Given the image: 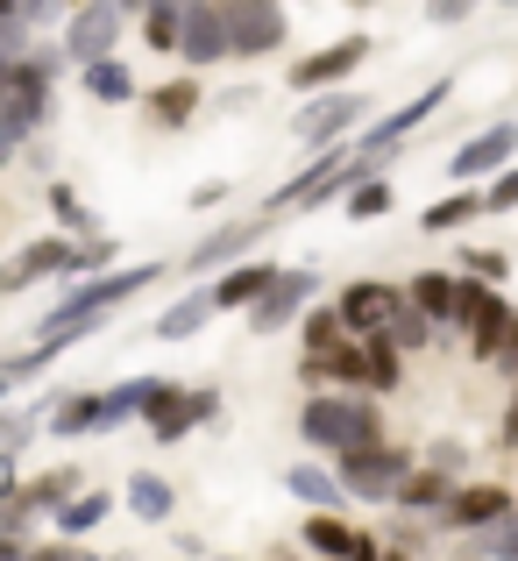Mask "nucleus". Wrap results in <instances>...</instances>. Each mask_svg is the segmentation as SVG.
Listing matches in <instances>:
<instances>
[{"mask_svg":"<svg viewBox=\"0 0 518 561\" xmlns=\"http://www.w3.org/2000/svg\"><path fill=\"white\" fill-rule=\"evenodd\" d=\"M299 440L306 448H327V455L377 448L383 440V412H377V398H362V391H313L299 405Z\"/></svg>","mask_w":518,"mask_h":561,"instance_id":"obj_1","label":"nucleus"},{"mask_svg":"<svg viewBox=\"0 0 518 561\" xmlns=\"http://www.w3.org/2000/svg\"><path fill=\"white\" fill-rule=\"evenodd\" d=\"M327 383H334V391H362V398L398 391V383H405V356H398L383 334H369V342H342L327 356Z\"/></svg>","mask_w":518,"mask_h":561,"instance_id":"obj_2","label":"nucleus"},{"mask_svg":"<svg viewBox=\"0 0 518 561\" xmlns=\"http://www.w3.org/2000/svg\"><path fill=\"white\" fill-rule=\"evenodd\" d=\"M334 477H342V491L362 497V505H391L398 483L412 477V455L391 448V440H377V448H348V455H334Z\"/></svg>","mask_w":518,"mask_h":561,"instance_id":"obj_3","label":"nucleus"},{"mask_svg":"<svg viewBox=\"0 0 518 561\" xmlns=\"http://www.w3.org/2000/svg\"><path fill=\"white\" fill-rule=\"evenodd\" d=\"M214 412H220V391H206V383H199V391H185V383L164 377V383H157V398L142 405V426H150V440H164V448H171V440L199 434Z\"/></svg>","mask_w":518,"mask_h":561,"instance_id":"obj_4","label":"nucleus"},{"mask_svg":"<svg viewBox=\"0 0 518 561\" xmlns=\"http://www.w3.org/2000/svg\"><path fill=\"white\" fill-rule=\"evenodd\" d=\"M214 8H220V28H228V57H270L291 36L277 0H214Z\"/></svg>","mask_w":518,"mask_h":561,"instance_id":"obj_5","label":"nucleus"},{"mask_svg":"<svg viewBox=\"0 0 518 561\" xmlns=\"http://www.w3.org/2000/svg\"><path fill=\"white\" fill-rule=\"evenodd\" d=\"M334 313H342V334H348V342H369V334H383L398 313H405V285H383V277H355V285H342Z\"/></svg>","mask_w":518,"mask_h":561,"instance_id":"obj_6","label":"nucleus"},{"mask_svg":"<svg viewBox=\"0 0 518 561\" xmlns=\"http://www.w3.org/2000/svg\"><path fill=\"white\" fill-rule=\"evenodd\" d=\"M36 277H85V249L65 242V234H43V242H22L0 263V291H28Z\"/></svg>","mask_w":518,"mask_h":561,"instance_id":"obj_7","label":"nucleus"},{"mask_svg":"<svg viewBox=\"0 0 518 561\" xmlns=\"http://www.w3.org/2000/svg\"><path fill=\"white\" fill-rule=\"evenodd\" d=\"M122 8H128V0H85V8L71 14V36H65L71 65H107L114 36H122Z\"/></svg>","mask_w":518,"mask_h":561,"instance_id":"obj_8","label":"nucleus"},{"mask_svg":"<svg viewBox=\"0 0 518 561\" xmlns=\"http://www.w3.org/2000/svg\"><path fill=\"white\" fill-rule=\"evenodd\" d=\"M511 157H518V122H491L483 136H469L462 150L448 157V179H505L511 171Z\"/></svg>","mask_w":518,"mask_h":561,"instance_id":"obj_9","label":"nucleus"},{"mask_svg":"<svg viewBox=\"0 0 518 561\" xmlns=\"http://www.w3.org/2000/svg\"><path fill=\"white\" fill-rule=\"evenodd\" d=\"M448 93H454V79H434V85H426V93H412L405 107H391V114H383V122H369V136L355 142V150H362V157H383V150H391V142H405V136H412V128H419V122H434V114L448 107Z\"/></svg>","mask_w":518,"mask_h":561,"instance_id":"obj_10","label":"nucleus"},{"mask_svg":"<svg viewBox=\"0 0 518 561\" xmlns=\"http://www.w3.org/2000/svg\"><path fill=\"white\" fill-rule=\"evenodd\" d=\"M505 512H511V491H505V483H462V491H454L448 497V505H440V534H483V526H497V519H505Z\"/></svg>","mask_w":518,"mask_h":561,"instance_id":"obj_11","label":"nucleus"},{"mask_svg":"<svg viewBox=\"0 0 518 561\" xmlns=\"http://www.w3.org/2000/svg\"><path fill=\"white\" fill-rule=\"evenodd\" d=\"M313 291H320L313 271H277V285L263 291L256 306H249V328H256V334H277V328H291V320H306Z\"/></svg>","mask_w":518,"mask_h":561,"instance_id":"obj_12","label":"nucleus"},{"mask_svg":"<svg viewBox=\"0 0 518 561\" xmlns=\"http://www.w3.org/2000/svg\"><path fill=\"white\" fill-rule=\"evenodd\" d=\"M369 114V100L362 93H334V100H313V107L299 114V136L313 142V150H342V136L355 122Z\"/></svg>","mask_w":518,"mask_h":561,"instance_id":"obj_13","label":"nucleus"},{"mask_svg":"<svg viewBox=\"0 0 518 561\" xmlns=\"http://www.w3.org/2000/svg\"><path fill=\"white\" fill-rule=\"evenodd\" d=\"M362 57H369V36H342V43H327V50L299 57V65H291V93H320V85L348 79Z\"/></svg>","mask_w":518,"mask_h":561,"instance_id":"obj_14","label":"nucleus"},{"mask_svg":"<svg viewBox=\"0 0 518 561\" xmlns=\"http://www.w3.org/2000/svg\"><path fill=\"white\" fill-rule=\"evenodd\" d=\"M263 228H270V214H249V220H228V228H214V234H206V242L185 256V271H220V263L249 256V249L263 242Z\"/></svg>","mask_w":518,"mask_h":561,"instance_id":"obj_15","label":"nucleus"},{"mask_svg":"<svg viewBox=\"0 0 518 561\" xmlns=\"http://www.w3.org/2000/svg\"><path fill=\"white\" fill-rule=\"evenodd\" d=\"M270 285H277V263H234V271H220L206 291H214V313H249Z\"/></svg>","mask_w":518,"mask_h":561,"instance_id":"obj_16","label":"nucleus"},{"mask_svg":"<svg viewBox=\"0 0 518 561\" xmlns=\"http://www.w3.org/2000/svg\"><path fill=\"white\" fill-rule=\"evenodd\" d=\"M177 57H185L192 71H206V65H220V57H228V28H220V8H214V0H199V8L185 14V43H177Z\"/></svg>","mask_w":518,"mask_h":561,"instance_id":"obj_17","label":"nucleus"},{"mask_svg":"<svg viewBox=\"0 0 518 561\" xmlns=\"http://www.w3.org/2000/svg\"><path fill=\"white\" fill-rule=\"evenodd\" d=\"M405 306L412 313H426L434 328H454V306H462V277H448V271H419L405 285Z\"/></svg>","mask_w":518,"mask_h":561,"instance_id":"obj_18","label":"nucleus"},{"mask_svg":"<svg viewBox=\"0 0 518 561\" xmlns=\"http://www.w3.org/2000/svg\"><path fill=\"white\" fill-rule=\"evenodd\" d=\"M285 491L299 497L306 512H342V505H348L342 477H334L327 462H291V469H285Z\"/></svg>","mask_w":518,"mask_h":561,"instance_id":"obj_19","label":"nucleus"},{"mask_svg":"<svg viewBox=\"0 0 518 561\" xmlns=\"http://www.w3.org/2000/svg\"><path fill=\"white\" fill-rule=\"evenodd\" d=\"M454 491H462V483H454L448 469H412V477L398 483L391 505H398V512H426V519H440V505H448Z\"/></svg>","mask_w":518,"mask_h":561,"instance_id":"obj_20","label":"nucleus"},{"mask_svg":"<svg viewBox=\"0 0 518 561\" xmlns=\"http://www.w3.org/2000/svg\"><path fill=\"white\" fill-rule=\"evenodd\" d=\"M157 383H164V377H128V383H114V391H100V434L142 420V405L157 398Z\"/></svg>","mask_w":518,"mask_h":561,"instance_id":"obj_21","label":"nucleus"},{"mask_svg":"<svg viewBox=\"0 0 518 561\" xmlns=\"http://www.w3.org/2000/svg\"><path fill=\"white\" fill-rule=\"evenodd\" d=\"M299 548H313L320 561H348V548H355V526L342 519V512H313V519L299 526Z\"/></svg>","mask_w":518,"mask_h":561,"instance_id":"obj_22","label":"nucleus"},{"mask_svg":"<svg viewBox=\"0 0 518 561\" xmlns=\"http://www.w3.org/2000/svg\"><path fill=\"white\" fill-rule=\"evenodd\" d=\"M206 313H214V291H185L177 306L157 313V342H192V334L206 328Z\"/></svg>","mask_w":518,"mask_h":561,"instance_id":"obj_23","label":"nucleus"},{"mask_svg":"<svg viewBox=\"0 0 518 561\" xmlns=\"http://www.w3.org/2000/svg\"><path fill=\"white\" fill-rule=\"evenodd\" d=\"M50 434L57 440H79V434H100V391H71L50 405Z\"/></svg>","mask_w":518,"mask_h":561,"instance_id":"obj_24","label":"nucleus"},{"mask_svg":"<svg viewBox=\"0 0 518 561\" xmlns=\"http://www.w3.org/2000/svg\"><path fill=\"white\" fill-rule=\"evenodd\" d=\"M128 512H136V519H150V526H164L171 512H177V491L157 477V469H142V477H128Z\"/></svg>","mask_w":518,"mask_h":561,"instance_id":"obj_25","label":"nucleus"},{"mask_svg":"<svg viewBox=\"0 0 518 561\" xmlns=\"http://www.w3.org/2000/svg\"><path fill=\"white\" fill-rule=\"evenodd\" d=\"M71 491H79V469H50V477L22 483V491H14V497H22L28 512H50V519H57V512L71 505Z\"/></svg>","mask_w":518,"mask_h":561,"instance_id":"obj_26","label":"nucleus"},{"mask_svg":"<svg viewBox=\"0 0 518 561\" xmlns=\"http://www.w3.org/2000/svg\"><path fill=\"white\" fill-rule=\"evenodd\" d=\"M107 512H114V497H107V491H85V497H71V505L57 512V540H85L100 519H107Z\"/></svg>","mask_w":518,"mask_h":561,"instance_id":"obj_27","label":"nucleus"},{"mask_svg":"<svg viewBox=\"0 0 518 561\" xmlns=\"http://www.w3.org/2000/svg\"><path fill=\"white\" fill-rule=\"evenodd\" d=\"M476 214H483V192H448L440 206H426V214H419V228L426 234H454V228H469Z\"/></svg>","mask_w":518,"mask_h":561,"instance_id":"obj_28","label":"nucleus"},{"mask_svg":"<svg viewBox=\"0 0 518 561\" xmlns=\"http://www.w3.org/2000/svg\"><path fill=\"white\" fill-rule=\"evenodd\" d=\"M469 554H476V561H518V505H511L497 526L469 534Z\"/></svg>","mask_w":518,"mask_h":561,"instance_id":"obj_29","label":"nucleus"},{"mask_svg":"<svg viewBox=\"0 0 518 561\" xmlns=\"http://www.w3.org/2000/svg\"><path fill=\"white\" fill-rule=\"evenodd\" d=\"M85 93L107 100V107H122V100H136V79H128L122 57H107V65H85Z\"/></svg>","mask_w":518,"mask_h":561,"instance_id":"obj_30","label":"nucleus"},{"mask_svg":"<svg viewBox=\"0 0 518 561\" xmlns=\"http://www.w3.org/2000/svg\"><path fill=\"white\" fill-rule=\"evenodd\" d=\"M192 114H199V79H171V85H157V122H164V128H185Z\"/></svg>","mask_w":518,"mask_h":561,"instance_id":"obj_31","label":"nucleus"},{"mask_svg":"<svg viewBox=\"0 0 518 561\" xmlns=\"http://www.w3.org/2000/svg\"><path fill=\"white\" fill-rule=\"evenodd\" d=\"M348 334H342V313L334 306H306V356H334Z\"/></svg>","mask_w":518,"mask_h":561,"instance_id":"obj_32","label":"nucleus"},{"mask_svg":"<svg viewBox=\"0 0 518 561\" xmlns=\"http://www.w3.org/2000/svg\"><path fill=\"white\" fill-rule=\"evenodd\" d=\"M142 43H150V50H177V43H185V14L164 8V0H150V14H142Z\"/></svg>","mask_w":518,"mask_h":561,"instance_id":"obj_33","label":"nucleus"},{"mask_svg":"<svg viewBox=\"0 0 518 561\" xmlns=\"http://www.w3.org/2000/svg\"><path fill=\"white\" fill-rule=\"evenodd\" d=\"M434 334H440L434 320H426V313H412V306H405V313H398L391 328H383V342H391L398 356H405V348H426V342H434Z\"/></svg>","mask_w":518,"mask_h":561,"instance_id":"obj_34","label":"nucleus"},{"mask_svg":"<svg viewBox=\"0 0 518 561\" xmlns=\"http://www.w3.org/2000/svg\"><path fill=\"white\" fill-rule=\"evenodd\" d=\"M377 214H391V185H383V179L355 185L348 192V220H377Z\"/></svg>","mask_w":518,"mask_h":561,"instance_id":"obj_35","label":"nucleus"},{"mask_svg":"<svg viewBox=\"0 0 518 561\" xmlns=\"http://www.w3.org/2000/svg\"><path fill=\"white\" fill-rule=\"evenodd\" d=\"M469 277H476V285H505V277H511V256H505V249H469Z\"/></svg>","mask_w":518,"mask_h":561,"instance_id":"obj_36","label":"nucleus"},{"mask_svg":"<svg viewBox=\"0 0 518 561\" xmlns=\"http://www.w3.org/2000/svg\"><path fill=\"white\" fill-rule=\"evenodd\" d=\"M50 214L65 220L71 234H85V228H93V214H85V206H79V192H71V185H50Z\"/></svg>","mask_w":518,"mask_h":561,"instance_id":"obj_37","label":"nucleus"},{"mask_svg":"<svg viewBox=\"0 0 518 561\" xmlns=\"http://www.w3.org/2000/svg\"><path fill=\"white\" fill-rule=\"evenodd\" d=\"M36 420H50V412H0V455H14L28 434H36Z\"/></svg>","mask_w":518,"mask_h":561,"instance_id":"obj_38","label":"nucleus"},{"mask_svg":"<svg viewBox=\"0 0 518 561\" xmlns=\"http://www.w3.org/2000/svg\"><path fill=\"white\" fill-rule=\"evenodd\" d=\"M511 206H518V164L505 179H491V192H483V214H511Z\"/></svg>","mask_w":518,"mask_h":561,"instance_id":"obj_39","label":"nucleus"},{"mask_svg":"<svg viewBox=\"0 0 518 561\" xmlns=\"http://www.w3.org/2000/svg\"><path fill=\"white\" fill-rule=\"evenodd\" d=\"M462 462H469V455H462V440H434V448H426V469H448V477H454Z\"/></svg>","mask_w":518,"mask_h":561,"instance_id":"obj_40","label":"nucleus"},{"mask_svg":"<svg viewBox=\"0 0 518 561\" xmlns=\"http://www.w3.org/2000/svg\"><path fill=\"white\" fill-rule=\"evenodd\" d=\"M28 561H93L79 540H50V548H28Z\"/></svg>","mask_w":518,"mask_h":561,"instance_id":"obj_41","label":"nucleus"},{"mask_svg":"<svg viewBox=\"0 0 518 561\" xmlns=\"http://www.w3.org/2000/svg\"><path fill=\"white\" fill-rule=\"evenodd\" d=\"M469 8H476V0H426V14H434V22H462Z\"/></svg>","mask_w":518,"mask_h":561,"instance_id":"obj_42","label":"nucleus"},{"mask_svg":"<svg viewBox=\"0 0 518 561\" xmlns=\"http://www.w3.org/2000/svg\"><path fill=\"white\" fill-rule=\"evenodd\" d=\"M383 554H391V548H383L377 534H355V548H348V561H383Z\"/></svg>","mask_w":518,"mask_h":561,"instance_id":"obj_43","label":"nucleus"},{"mask_svg":"<svg viewBox=\"0 0 518 561\" xmlns=\"http://www.w3.org/2000/svg\"><path fill=\"white\" fill-rule=\"evenodd\" d=\"M497 370H505L518 383V320H511V334H505V348H497Z\"/></svg>","mask_w":518,"mask_h":561,"instance_id":"obj_44","label":"nucleus"},{"mask_svg":"<svg viewBox=\"0 0 518 561\" xmlns=\"http://www.w3.org/2000/svg\"><path fill=\"white\" fill-rule=\"evenodd\" d=\"M497 440L518 455V391H511V405H505V426H497Z\"/></svg>","mask_w":518,"mask_h":561,"instance_id":"obj_45","label":"nucleus"},{"mask_svg":"<svg viewBox=\"0 0 518 561\" xmlns=\"http://www.w3.org/2000/svg\"><path fill=\"white\" fill-rule=\"evenodd\" d=\"M85 249V271H107V263H114V242H79Z\"/></svg>","mask_w":518,"mask_h":561,"instance_id":"obj_46","label":"nucleus"},{"mask_svg":"<svg viewBox=\"0 0 518 561\" xmlns=\"http://www.w3.org/2000/svg\"><path fill=\"white\" fill-rule=\"evenodd\" d=\"M43 14H50V0H14V22H22V28L43 22Z\"/></svg>","mask_w":518,"mask_h":561,"instance_id":"obj_47","label":"nucleus"},{"mask_svg":"<svg viewBox=\"0 0 518 561\" xmlns=\"http://www.w3.org/2000/svg\"><path fill=\"white\" fill-rule=\"evenodd\" d=\"M14 491H22L14 483V455H0V505H14Z\"/></svg>","mask_w":518,"mask_h":561,"instance_id":"obj_48","label":"nucleus"},{"mask_svg":"<svg viewBox=\"0 0 518 561\" xmlns=\"http://www.w3.org/2000/svg\"><path fill=\"white\" fill-rule=\"evenodd\" d=\"M0 561H28V540H0Z\"/></svg>","mask_w":518,"mask_h":561,"instance_id":"obj_49","label":"nucleus"},{"mask_svg":"<svg viewBox=\"0 0 518 561\" xmlns=\"http://www.w3.org/2000/svg\"><path fill=\"white\" fill-rule=\"evenodd\" d=\"M8 398H14V377H8V363H0V405H8Z\"/></svg>","mask_w":518,"mask_h":561,"instance_id":"obj_50","label":"nucleus"},{"mask_svg":"<svg viewBox=\"0 0 518 561\" xmlns=\"http://www.w3.org/2000/svg\"><path fill=\"white\" fill-rule=\"evenodd\" d=\"M383 548H391V540H383ZM383 561H412V554H405V548H391V554H383Z\"/></svg>","mask_w":518,"mask_h":561,"instance_id":"obj_51","label":"nucleus"},{"mask_svg":"<svg viewBox=\"0 0 518 561\" xmlns=\"http://www.w3.org/2000/svg\"><path fill=\"white\" fill-rule=\"evenodd\" d=\"M285 561H299V554H285Z\"/></svg>","mask_w":518,"mask_h":561,"instance_id":"obj_52","label":"nucleus"},{"mask_svg":"<svg viewBox=\"0 0 518 561\" xmlns=\"http://www.w3.org/2000/svg\"><path fill=\"white\" fill-rule=\"evenodd\" d=\"M511 391H518V383H511Z\"/></svg>","mask_w":518,"mask_h":561,"instance_id":"obj_53","label":"nucleus"},{"mask_svg":"<svg viewBox=\"0 0 518 561\" xmlns=\"http://www.w3.org/2000/svg\"><path fill=\"white\" fill-rule=\"evenodd\" d=\"M362 8H369V0H362Z\"/></svg>","mask_w":518,"mask_h":561,"instance_id":"obj_54","label":"nucleus"}]
</instances>
